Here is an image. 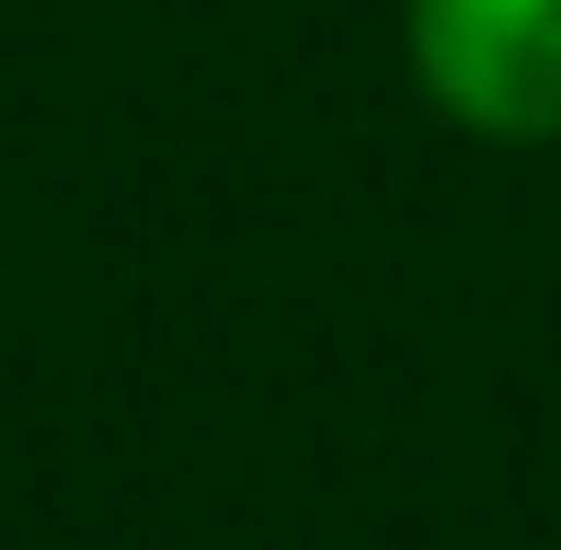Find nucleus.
Wrapping results in <instances>:
<instances>
[{
    "instance_id": "obj_1",
    "label": "nucleus",
    "mask_w": 561,
    "mask_h": 550,
    "mask_svg": "<svg viewBox=\"0 0 561 550\" xmlns=\"http://www.w3.org/2000/svg\"><path fill=\"white\" fill-rule=\"evenodd\" d=\"M413 81L481 138H561V0H413Z\"/></svg>"
}]
</instances>
